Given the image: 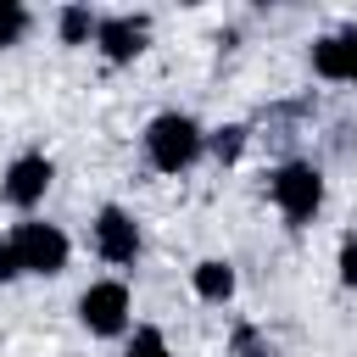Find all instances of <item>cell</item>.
Returning <instances> with one entry per match:
<instances>
[{
	"label": "cell",
	"instance_id": "obj_12",
	"mask_svg": "<svg viewBox=\"0 0 357 357\" xmlns=\"http://www.w3.org/2000/svg\"><path fill=\"white\" fill-rule=\"evenodd\" d=\"M123 357H173V351H167V335L162 329H134V340H128Z\"/></svg>",
	"mask_w": 357,
	"mask_h": 357
},
{
	"label": "cell",
	"instance_id": "obj_3",
	"mask_svg": "<svg viewBox=\"0 0 357 357\" xmlns=\"http://www.w3.org/2000/svg\"><path fill=\"white\" fill-rule=\"evenodd\" d=\"M11 251H17V268L22 273H61L67 268V257H73V245H67V234L56 229V223H39V218H28V223H17L11 234Z\"/></svg>",
	"mask_w": 357,
	"mask_h": 357
},
{
	"label": "cell",
	"instance_id": "obj_2",
	"mask_svg": "<svg viewBox=\"0 0 357 357\" xmlns=\"http://www.w3.org/2000/svg\"><path fill=\"white\" fill-rule=\"evenodd\" d=\"M268 195H273L279 218L301 229V223H312L318 206H324V173H318L312 162H279V167L268 173Z\"/></svg>",
	"mask_w": 357,
	"mask_h": 357
},
{
	"label": "cell",
	"instance_id": "obj_6",
	"mask_svg": "<svg viewBox=\"0 0 357 357\" xmlns=\"http://www.w3.org/2000/svg\"><path fill=\"white\" fill-rule=\"evenodd\" d=\"M95 251L112 268H134V257H139V223L123 206H100L95 212Z\"/></svg>",
	"mask_w": 357,
	"mask_h": 357
},
{
	"label": "cell",
	"instance_id": "obj_1",
	"mask_svg": "<svg viewBox=\"0 0 357 357\" xmlns=\"http://www.w3.org/2000/svg\"><path fill=\"white\" fill-rule=\"evenodd\" d=\"M201 151H206V134H201V123H195L190 112H162V117H151V128H145V156H151L156 173H184Z\"/></svg>",
	"mask_w": 357,
	"mask_h": 357
},
{
	"label": "cell",
	"instance_id": "obj_7",
	"mask_svg": "<svg viewBox=\"0 0 357 357\" xmlns=\"http://www.w3.org/2000/svg\"><path fill=\"white\" fill-rule=\"evenodd\" d=\"M145 33H151V22H145V17H128V11L95 22V45H100L106 61H134V56L145 50Z\"/></svg>",
	"mask_w": 357,
	"mask_h": 357
},
{
	"label": "cell",
	"instance_id": "obj_16",
	"mask_svg": "<svg viewBox=\"0 0 357 357\" xmlns=\"http://www.w3.org/2000/svg\"><path fill=\"white\" fill-rule=\"evenodd\" d=\"M240 357H268V351H262V346H257L251 335H240Z\"/></svg>",
	"mask_w": 357,
	"mask_h": 357
},
{
	"label": "cell",
	"instance_id": "obj_5",
	"mask_svg": "<svg viewBox=\"0 0 357 357\" xmlns=\"http://www.w3.org/2000/svg\"><path fill=\"white\" fill-rule=\"evenodd\" d=\"M50 178H56L50 156H45V151H22V156L6 167V178H0V195H6L17 212H28V206H39V201H45Z\"/></svg>",
	"mask_w": 357,
	"mask_h": 357
},
{
	"label": "cell",
	"instance_id": "obj_9",
	"mask_svg": "<svg viewBox=\"0 0 357 357\" xmlns=\"http://www.w3.org/2000/svg\"><path fill=\"white\" fill-rule=\"evenodd\" d=\"M195 296H201V301H229V296H234V268H229L223 257L195 262Z\"/></svg>",
	"mask_w": 357,
	"mask_h": 357
},
{
	"label": "cell",
	"instance_id": "obj_15",
	"mask_svg": "<svg viewBox=\"0 0 357 357\" xmlns=\"http://www.w3.org/2000/svg\"><path fill=\"white\" fill-rule=\"evenodd\" d=\"M22 268H17V251H11V240H0V284H11Z\"/></svg>",
	"mask_w": 357,
	"mask_h": 357
},
{
	"label": "cell",
	"instance_id": "obj_13",
	"mask_svg": "<svg viewBox=\"0 0 357 357\" xmlns=\"http://www.w3.org/2000/svg\"><path fill=\"white\" fill-rule=\"evenodd\" d=\"M240 145H245V128H240V123H229V128H218V134H212V151H218L223 162H234V156H240Z\"/></svg>",
	"mask_w": 357,
	"mask_h": 357
},
{
	"label": "cell",
	"instance_id": "obj_14",
	"mask_svg": "<svg viewBox=\"0 0 357 357\" xmlns=\"http://www.w3.org/2000/svg\"><path fill=\"white\" fill-rule=\"evenodd\" d=\"M335 268H340V284H351V290H357V234H346V240H340V262H335Z\"/></svg>",
	"mask_w": 357,
	"mask_h": 357
},
{
	"label": "cell",
	"instance_id": "obj_4",
	"mask_svg": "<svg viewBox=\"0 0 357 357\" xmlns=\"http://www.w3.org/2000/svg\"><path fill=\"white\" fill-rule=\"evenodd\" d=\"M128 312H134V296H128V284L123 279H95L84 296H78V318H84V329L89 335H123L128 329Z\"/></svg>",
	"mask_w": 357,
	"mask_h": 357
},
{
	"label": "cell",
	"instance_id": "obj_10",
	"mask_svg": "<svg viewBox=\"0 0 357 357\" xmlns=\"http://www.w3.org/2000/svg\"><path fill=\"white\" fill-rule=\"evenodd\" d=\"M95 11L89 6H61V17H56V33H61V45H89L95 39Z\"/></svg>",
	"mask_w": 357,
	"mask_h": 357
},
{
	"label": "cell",
	"instance_id": "obj_8",
	"mask_svg": "<svg viewBox=\"0 0 357 357\" xmlns=\"http://www.w3.org/2000/svg\"><path fill=\"white\" fill-rule=\"evenodd\" d=\"M312 73L329 78V84H357V33L312 39Z\"/></svg>",
	"mask_w": 357,
	"mask_h": 357
},
{
	"label": "cell",
	"instance_id": "obj_11",
	"mask_svg": "<svg viewBox=\"0 0 357 357\" xmlns=\"http://www.w3.org/2000/svg\"><path fill=\"white\" fill-rule=\"evenodd\" d=\"M22 33H28V11H22L17 0H0V50H6V45H17Z\"/></svg>",
	"mask_w": 357,
	"mask_h": 357
}]
</instances>
